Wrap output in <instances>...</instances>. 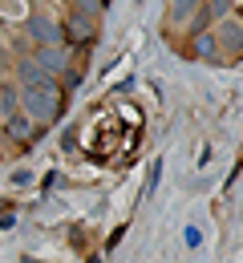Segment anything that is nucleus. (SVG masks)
<instances>
[{"label": "nucleus", "mask_w": 243, "mask_h": 263, "mask_svg": "<svg viewBox=\"0 0 243 263\" xmlns=\"http://www.w3.org/2000/svg\"><path fill=\"white\" fill-rule=\"evenodd\" d=\"M21 114V89L12 81H0V118H12Z\"/></svg>", "instance_id": "1a4fd4ad"}, {"label": "nucleus", "mask_w": 243, "mask_h": 263, "mask_svg": "<svg viewBox=\"0 0 243 263\" xmlns=\"http://www.w3.org/2000/svg\"><path fill=\"white\" fill-rule=\"evenodd\" d=\"M98 36V21L81 16V12H69L65 25H61V45H94Z\"/></svg>", "instance_id": "7ed1b4c3"}, {"label": "nucleus", "mask_w": 243, "mask_h": 263, "mask_svg": "<svg viewBox=\"0 0 243 263\" xmlns=\"http://www.w3.org/2000/svg\"><path fill=\"white\" fill-rule=\"evenodd\" d=\"M65 109V93H41V89H25L21 93V114H29L36 126H53Z\"/></svg>", "instance_id": "f257e3e1"}, {"label": "nucleus", "mask_w": 243, "mask_h": 263, "mask_svg": "<svg viewBox=\"0 0 243 263\" xmlns=\"http://www.w3.org/2000/svg\"><path fill=\"white\" fill-rule=\"evenodd\" d=\"M235 21H239V25H243V4H239V12H235Z\"/></svg>", "instance_id": "f8f14e48"}, {"label": "nucleus", "mask_w": 243, "mask_h": 263, "mask_svg": "<svg viewBox=\"0 0 243 263\" xmlns=\"http://www.w3.org/2000/svg\"><path fill=\"white\" fill-rule=\"evenodd\" d=\"M25 263H36V259H25Z\"/></svg>", "instance_id": "ddd939ff"}, {"label": "nucleus", "mask_w": 243, "mask_h": 263, "mask_svg": "<svg viewBox=\"0 0 243 263\" xmlns=\"http://www.w3.org/2000/svg\"><path fill=\"white\" fill-rule=\"evenodd\" d=\"M0 162H4V154H0Z\"/></svg>", "instance_id": "4468645a"}, {"label": "nucleus", "mask_w": 243, "mask_h": 263, "mask_svg": "<svg viewBox=\"0 0 243 263\" xmlns=\"http://www.w3.org/2000/svg\"><path fill=\"white\" fill-rule=\"evenodd\" d=\"M105 8V0H73V12H81V16H89V21H98Z\"/></svg>", "instance_id": "9b49d317"}, {"label": "nucleus", "mask_w": 243, "mask_h": 263, "mask_svg": "<svg viewBox=\"0 0 243 263\" xmlns=\"http://www.w3.org/2000/svg\"><path fill=\"white\" fill-rule=\"evenodd\" d=\"M0 69H4V61H0Z\"/></svg>", "instance_id": "2eb2a0df"}, {"label": "nucleus", "mask_w": 243, "mask_h": 263, "mask_svg": "<svg viewBox=\"0 0 243 263\" xmlns=\"http://www.w3.org/2000/svg\"><path fill=\"white\" fill-rule=\"evenodd\" d=\"M4 130L12 134V138H21V142H36L45 134V126H36L29 114H12V118H4Z\"/></svg>", "instance_id": "0eeeda50"}, {"label": "nucleus", "mask_w": 243, "mask_h": 263, "mask_svg": "<svg viewBox=\"0 0 243 263\" xmlns=\"http://www.w3.org/2000/svg\"><path fill=\"white\" fill-rule=\"evenodd\" d=\"M16 81L25 85V89H41V93H61V85H57V77H49L45 69L36 65L33 57H25V61H16Z\"/></svg>", "instance_id": "f03ea898"}, {"label": "nucleus", "mask_w": 243, "mask_h": 263, "mask_svg": "<svg viewBox=\"0 0 243 263\" xmlns=\"http://www.w3.org/2000/svg\"><path fill=\"white\" fill-rule=\"evenodd\" d=\"M33 61L45 69L49 77H53V73H65V69H69V49H65V45H41V49H33Z\"/></svg>", "instance_id": "39448f33"}, {"label": "nucleus", "mask_w": 243, "mask_h": 263, "mask_svg": "<svg viewBox=\"0 0 243 263\" xmlns=\"http://www.w3.org/2000/svg\"><path fill=\"white\" fill-rule=\"evenodd\" d=\"M29 36L36 41V49L41 45H61V25L36 12V16H29Z\"/></svg>", "instance_id": "423d86ee"}, {"label": "nucleus", "mask_w": 243, "mask_h": 263, "mask_svg": "<svg viewBox=\"0 0 243 263\" xmlns=\"http://www.w3.org/2000/svg\"><path fill=\"white\" fill-rule=\"evenodd\" d=\"M203 8V0H171V21H186Z\"/></svg>", "instance_id": "9d476101"}, {"label": "nucleus", "mask_w": 243, "mask_h": 263, "mask_svg": "<svg viewBox=\"0 0 243 263\" xmlns=\"http://www.w3.org/2000/svg\"><path fill=\"white\" fill-rule=\"evenodd\" d=\"M215 41H219V53H227V57H243V25L235 21V16H227V21L215 25Z\"/></svg>", "instance_id": "20e7f679"}, {"label": "nucleus", "mask_w": 243, "mask_h": 263, "mask_svg": "<svg viewBox=\"0 0 243 263\" xmlns=\"http://www.w3.org/2000/svg\"><path fill=\"white\" fill-rule=\"evenodd\" d=\"M191 57L215 61V57H219V41H215V33H195V36H191Z\"/></svg>", "instance_id": "6e6552de"}]
</instances>
